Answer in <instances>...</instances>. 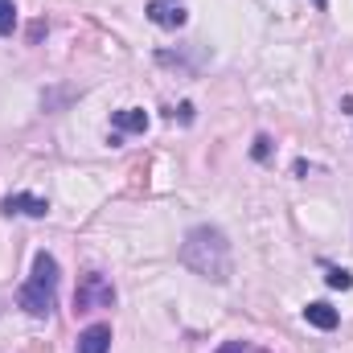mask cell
I'll use <instances>...</instances> for the list:
<instances>
[{"label": "cell", "mask_w": 353, "mask_h": 353, "mask_svg": "<svg viewBox=\"0 0 353 353\" xmlns=\"http://www.w3.org/2000/svg\"><path fill=\"white\" fill-rule=\"evenodd\" d=\"M181 263L214 283L230 279V243L218 226H193L181 243Z\"/></svg>", "instance_id": "1"}, {"label": "cell", "mask_w": 353, "mask_h": 353, "mask_svg": "<svg viewBox=\"0 0 353 353\" xmlns=\"http://www.w3.org/2000/svg\"><path fill=\"white\" fill-rule=\"evenodd\" d=\"M17 304L37 321L54 312V304H58V259L54 255H46V251L33 255V275H29V283H21Z\"/></svg>", "instance_id": "2"}, {"label": "cell", "mask_w": 353, "mask_h": 353, "mask_svg": "<svg viewBox=\"0 0 353 353\" xmlns=\"http://www.w3.org/2000/svg\"><path fill=\"white\" fill-rule=\"evenodd\" d=\"M115 304V283L103 275V271H87L74 288V312L87 316V312H103Z\"/></svg>", "instance_id": "3"}, {"label": "cell", "mask_w": 353, "mask_h": 353, "mask_svg": "<svg viewBox=\"0 0 353 353\" xmlns=\"http://www.w3.org/2000/svg\"><path fill=\"white\" fill-rule=\"evenodd\" d=\"M185 0H148V21L161 29H181L185 25Z\"/></svg>", "instance_id": "4"}, {"label": "cell", "mask_w": 353, "mask_h": 353, "mask_svg": "<svg viewBox=\"0 0 353 353\" xmlns=\"http://www.w3.org/2000/svg\"><path fill=\"white\" fill-rule=\"evenodd\" d=\"M0 210L12 218V214H25V218H46L50 214V201L46 197H33V193H8L0 201Z\"/></svg>", "instance_id": "5"}, {"label": "cell", "mask_w": 353, "mask_h": 353, "mask_svg": "<svg viewBox=\"0 0 353 353\" xmlns=\"http://www.w3.org/2000/svg\"><path fill=\"white\" fill-rule=\"evenodd\" d=\"M111 350V325H90L79 333V353H107Z\"/></svg>", "instance_id": "6"}, {"label": "cell", "mask_w": 353, "mask_h": 353, "mask_svg": "<svg viewBox=\"0 0 353 353\" xmlns=\"http://www.w3.org/2000/svg\"><path fill=\"white\" fill-rule=\"evenodd\" d=\"M304 321H308L312 329H325V333L341 325V316H337V308H329L325 300H316V304H308V308H304Z\"/></svg>", "instance_id": "7"}, {"label": "cell", "mask_w": 353, "mask_h": 353, "mask_svg": "<svg viewBox=\"0 0 353 353\" xmlns=\"http://www.w3.org/2000/svg\"><path fill=\"white\" fill-rule=\"evenodd\" d=\"M111 123H115V132H144V128H148V111H140V107H123V111L111 115Z\"/></svg>", "instance_id": "8"}, {"label": "cell", "mask_w": 353, "mask_h": 353, "mask_svg": "<svg viewBox=\"0 0 353 353\" xmlns=\"http://www.w3.org/2000/svg\"><path fill=\"white\" fill-rule=\"evenodd\" d=\"M17 29V4L12 0H0V37H8Z\"/></svg>", "instance_id": "9"}, {"label": "cell", "mask_w": 353, "mask_h": 353, "mask_svg": "<svg viewBox=\"0 0 353 353\" xmlns=\"http://www.w3.org/2000/svg\"><path fill=\"white\" fill-rule=\"evenodd\" d=\"M325 283H329V288H337V292H350V288H353V275L345 271V267H329Z\"/></svg>", "instance_id": "10"}, {"label": "cell", "mask_w": 353, "mask_h": 353, "mask_svg": "<svg viewBox=\"0 0 353 353\" xmlns=\"http://www.w3.org/2000/svg\"><path fill=\"white\" fill-rule=\"evenodd\" d=\"M218 353H263V350H255L251 341H226V345H218Z\"/></svg>", "instance_id": "11"}, {"label": "cell", "mask_w": 353, "mask_h": 353, "mask_svg": "<svg viewBox=\"0 0 353 353\" xmlns=\"http://www.w3.org/2000/svg\"><path fill=\"white\" fill-rule=\"evenodd\" d=\"M251 157H255V161H267V157H271V140H267V136H259V140H255Z\"/></svg>", "instance_id": "12"}, {"label": "cell", "mask_w": 353, "mask_h": 353, "mask_svg": "<svg viewBox=\"0 0 353 353\" xmlns=\"http://www.w3.org/2000/svg\"><path fill=\"white\" fill-rule=\"evenodd\" d=\"M316 4H321V8H325V0H316Z\"/></svg>", "instance_id": "13"}]
</instances>
